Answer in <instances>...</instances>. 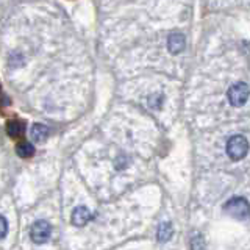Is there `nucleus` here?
Masks as SVG:
<instances>
[{
  "mask_svg": "<svg viewBox=\"0 0 250 250\" xmlns=\"http://www.w3.org/2000/svg\"><path fill=\"white\" fill-rule=\"evenodd\" d=\"M23 131H25V124H23L22 121H10L6 124V133L10 135L11 138H19L23 135Z\"/></svg>",
  "mask_w": 250,
  "mask_h": 250,
  "instance_id": "nucleus-7",
  "label": "nucleus"
},
{
  "mask_svg": "<svg viewBox=\"0 0 250 250\" xmlns=\"http://www.w3.org/2000/svg\"><path fill=\"white\" fill-rule=\"evenodd\" d=\"M249 94H250V91H249V86L246 83H236L229 89V92H227V97H229L230 104L233 106H241V105H244L247 102Z\"/></svg>",
  "mask_w": 250,
  "mask_h": 250,
  "instance_id": "nucleus-4",
  "label": "nucleus"
},
{
  "mask_svg": "<svg viewBox=\"0 0 250 250\" xmlns=\"http://www.w3.org/2000/svg\"><path fill=\"white\" fill-rule=\"evenodd\" d=\"M52 225L47 221H36L30 229V238L36 244H44L50 239Z\"/></svg>",
  "mask_w": 250,
  "mask_h": 250,
  "instance_id": "nucleus-3",
  "label": "nucleus"
},
{
  "mask_svg": "<svg viewBox=\"0 0 250 250\" xmlns=\"http://www.w3.org/2000/svg\"><path fill=\"white\" fill-rule=\"evenodd\" d=\"M8 233V222L3 216H0V239H3Z\"/></svg>",
  "mask_w": 250,
  "mask_h": 250,
  "instance_id": "nucleus-12",
  "label": "nucleus"
},
{
  "mask_svg": "<svg viewBox=\"0 0 250 250\" xmlns=\"http://www.w3.org/2000/svg\"><path fill=\"white\" fill-rule=\"evenodd\" d=\"M247 152H249V143L244 136L234 135L229 139V143H227V155H229L233 161L242 160L247 155Z\"/></svg>",
  "mask_w": 250,
  "mask_h": 250,
  "instance_id": "nucleus-2",
  "label": "nucleus"
},
{
  "mask_svg": "<svg viewBox=\"0 0 250 250\" xmlns=\"http://www.w3.org/2000/svg\"><path fill=\"white\" fill-rule=\"evenodd\" d=\"M0 89H2V86H0Z\"/></svg>",
  "mask_w": 250,
  "mask_h": 250,
  "instance_id": "nucleus-13",
  "label": "nucleus"
},
{
  "mask_svg": "<svg viewBox=\"0 0 250 250\" xmlns=\"http://www.w3.org/2000/svg\"><path fill=\"white\" fill-rule=\"evenodd\" d=\"M172 233H174V229H172V224L170 222H164L160 225L158 229V239L161 242H166L172 238Z\"/></svg>",
  "mask_w": 250,
  "mask_h": 250,
  "instance_id": "nucleus-10",
  "label": "nucleus"
},
{
  "mask_svg": "<svg viewBox=\"0 0 250 250\" xmlns=\"http://www.w3.org/2000/svg\"><path fill=\"white\" fill-rule=\"evenodd\" d=\"M167 47L170 53H178L185 49V36L182 33H172L167 39Z\"/></svg>",
  "mask_w": 250,
  "mask_h": 250,
  "instance_id": "nucleus-6",
  "label": "nucleus"
},
{
  "mask_svg": "<svg viewBox=\"0 0 250 250\" xmlns=\"http://www.w3.org/2000/svg\"><path fill=\"white\" fill-rule=\"evenodd\" d=\"M191 250H205V242H203L199 233H194V236L191 239Z\"/></svg>",
  "mask_w": 250,
  "mask_h": 250,
  "instance_id": "nucleus-11",
  "label": "nucleus"
},
{
  "mask_svg": "<svg viewBox=\"0 0 250 250\" xmlns=\"http://www.w3.org/2000/svg\"><path fill=\"white\" fill-rule=\"evenodd\" d=\"M91 217H92V214H91V211L88 208H86V207H77L74 209L72 219H70V221H72V224L75 227H84L91 221Z\"/></svg>",
  "mask_w": 250,
  "mask_h": 250,
  "instance_id": "nucleus-5",
  "label": "nucleus"
},
{
  "mask_svg": "<svg viewBox=\"0 0 250 250\" xmlns=\"http://www.w3.org/2000/svg\"><path fill=\"white\" fill-rule=\"evenodd\" d=\"M49 128L45 127L42 124H35L33 127H31V138H33L36 143H42V141L47 139L49 136Z\"/></svg>",
  "mask_w": 250,
  "mask_h": 250,
  "instance_id": "nucleus-8",
  "label": "nucleus"
},
{
  "mask_svg": "<svg viewBox=\"0 0 250 250\" xmlns=\"http://www.w3.org/2000/svg\"><path fill=\"white\" fill-rule=\"evenodd\" d=\"M224 209L238 221H246L250 217V203L244 197H231L227 200Z\"/></svg>",
  "mask_w": 250,
  "mask_h": 250,
  "instance_id": "nucleus-1",
  "label": "nucleus"
},
{
  "mask_svg": "<svg viewBox=\"0 0 250 250\" xmlns=\"http://www.w3.org/2000/svg\"><path fill=\"white\" fill-rule=\"evenodd\" d=\"M16 153H18L21 158H31L35 155V147L30 143H21L16 147Z\"/></svg>",
  "mask_w": 250,
  "mask_h": 250,
  "instance_id": "nucleus-9",
  "label": "nucleus"
}]
</instances>
